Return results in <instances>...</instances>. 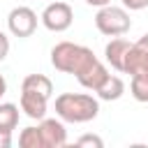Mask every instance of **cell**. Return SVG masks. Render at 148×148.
<instances>
[{"instance_id": "obj_1", "label": "cell", "mask_w": 148, "mask_h": 148, "mask_svg": "<svg viewBox=\"0 0 148 148\" xmlns=\"http://www.w3.org/2000/svg\"><path fill=\"white\" fill-rule=\"evenodd\" d=\"M97 62V56L92 53V49L83 46V44H74V42H58L51 49V65L62 72V74H72V76H81L86 74L92 65Z\"/></svg>"}, {"instance_id": "obj_2", "label": "cell", "mask_w": 148, "mask_h": 148, "mask_svg": "<svg viewBox=\"0 0 148 148\" xmlns=\"http://www.w3.org/2000/svg\"><path fill=\"white\" fill-rule=\"evenodd\" d=\"M56 113L62 123H90L99 113V102L88 92H62L56 97Z\"/></svg>"}, {"instance_id": "obj_3", "label": "cell", "mask_w": 148, "mask_h": 148, "mask_svg": "<svg viewBox=\"0 0 148 148\" xmlns=\"http://www.w3.org/2000/svg\"><path fill=\"white\" fill-rule=\"evenodd\" d=\"M95 25L102 35L106 37H123L125 32H130L132 28V18L127 14L125 7H116V5H104L97 9L95 14Z\"/></svg>"}, {"instance_id": "obj_4", "label": "cell", "mask_w": 148, "mask_h": 148, "mask_svg": "<svg viewBox=\"0 0 148 148\" xmlns=\"http://www.w3.org/2000/svg\"><path fill=\"white\" fill-rule=\"evenodd\" d=\"M42 25L51 32H65L72 28V21H74V12L67 2L62 0H56V2H49L39 16Z\"/></svg>"}, {"instance_id": "obj_5", "label": "cell", "mask_w": 148, "mask_h": 148, "mask_svg": "<svg viewBox=\"0 0 148 148\" xmlns=\"http://www.w3.org/2000/svg\"><path fill=\"white\" fill-rule=\"evenodd\" d=\"M7 28H9V32H12L14 37L25 39V37H30V35L37 30V14H35L30 7L18 5V7H14V9L7 14Z\"/></svg>"}, {"instance_id": "obj_6", "label": "cell", "mask_w": 148, "mask_h": 148, "mask_svg": "<svg viewBox=\"0 0 148 148\" xmlns=\"http://www.w3.org/2000/svg\"><path fill=\"white\" fill-rule=\"evenodd\" d=\"M49 95L44 92H37V90H30V88H21V111L32 118V120H42L46 118V109H49Z\"/></svg>"}, {"instance_id": "obj_7", "label": "cell", "mask_w": 148, "mask_h": 148, "mask_svg": "<svg viewBox=\"0 0 148 148\" xmlns=\"http://www.w3.org/2000/svg\"><path fill=\"white\" fill-rule=\"evenodd\" d=\"M39 132L44 139V148H62L67 143V130H65L62 120H58V118H42Z\"/></svg>"}, {"instance_id": "obj_8", "label": "cell", "mask_w": 148, "mask_h": 148, "mask_svg": "<svg viewBox=\"0 0 148 148\" xmlns=\"http://www.w3.org/2000/svg\"><path fill=\"white\" fill-rule=\"evenodd\" d=\"M132 42H127L125 37H113L106 46H104V58L106 62L118 69V72H125V58H127V51H130Z\"/></svg>"}, {"instance_id": "obj_9", "label": "cell", "mask_w": 148, "mask_h": 148, "mask_svg": "<svg viewBox=\"0 0 148 148\" xmlns=\"http://www.w3.org/2000/svg\"><path fill=\"white\" fill-rule=\"evenodd\" d=\"M125 74H148V49L139 42H132L125 58Z\"/></svg>"}, {"instance_id": "obj_10", "label": "cell", "mask_w": 148, "mask_h": 148, "mask_svg": "<svg viewBox=\"0 0 148 148\" xmlns=\"http://www.w3.org/2000/svg\"><path fill=\"white\" fill-rule=\"evenodd\" d=\"M106 76H109L106 65H104L102 60H97V62H95V65H92V67H90L86 74H81L76 81H79V83H81L86 90H92V92H95V90H97V88H99V86L106 81Z\"/></svg>"}, {"instance_id": "obj_11", "label": "cell", "mask_w": 148, "mask_h": 148, "mask_svg": "<svg viewBox=\"0 0 148 148\" xmlns=\"http://www.w3.org/2000/svg\"><path fill=\"white\" fill-rule=\"evenodd\" d=\"M95 92H97V97L104 99V102H116V99H120L123 92H125V81H123L120 76H116V74H109L106 81H104Z\"/></svg>"}, {"instance_id": "obj_12", "label": "cell", "mask_w": 148, "mask_h": 148, "mask_svg": "<svg viewBox=\"0 0 148 148\" xmlns=\"http://www.w3.org/2000/svg\"><path fill=\"white\" fill-rule=\"evenodd\" d=\"M18 125V106L12 102L0 104V132H14Z\"/></svg>"}, {"instance_id": "obj_13", "label": "cell", "mask_w": 148, "mask_h": 148, "mask_svg": "<svg viewBox=\"0 0 148 148\" xmlns=\"http://www.w3.org/2000/svg\"><path fill=\"white\" fill-rule=\"evenodd\" d=\"M21 88H30V90L44 92V95H49V97H51V92H53V83H51V79L44 76V74H28V76L23 79Z\"/></svg>"}, {"instance_id": "obj_14", "label": "cell", "mask_w": 148, "mask_h": 148, "mask_svg": "<svg viewBox=\"0 0 148 148\" xmlns=\"http://www.w3.org/2000/svg\"><path fill=\"white\" fill-rule=\"evenodd\" d=\"M18 146L21 148H44V139H42V132H39V125L37 127H23L21 134H18Z\"/></svg>"}, {"instance_id": "obj_15", "label": "cell", "mask_w": 148, "mask_h": 148, "mask_svg": "<svg viewBox=\"0 0 148 148\" xmlns=\"http://www.w3.org/2000/svg\"><path fill=\"white\" fill-rule=\"evenodd\" d=\"M130 92L136 102L146 104L148 102V74H134L130 81Z\"/></svg>"}, {"instance_id": "obj_16", "label": "cell", "mask_w": 148, "mask_h": 148, "mask_svg": "<svg viewBox=\"0 0 148 148\" xmlns=\"http://www.w3.org/2000/svg\"><path fill=\"white\" fill-rule=\"evenodd\" d=\"M76 146H95V148H102L104 141H102L97 134H83V136L76 139Z\"/></svg>"}, {"instance_id": "obj_17", "label": "cell", "mask_w": 148, "mask_h": 148, "mask_svg": "<svg viewBox=\"0 0 148 148\" xmlns=\"http://www.w3.org/2000/svg\"><path fill=\"white\" fill-rule=\"evenodd\" d=\"M123 7L125 9H132V12H139V9H146L148 7V0H123Z\"/></svg>"}, {"instance_id": "obj_18", "label": "cell", "mask_w": 148, "mask_h": 148, "mask_svg": "<svg viewBox=\"0 0 148 148\" xmlns=\"http://www.w3.org/2000/svg\"><path fill=\"white\" fill-rule=\"evenodd\" d=\"M7 53H9V37L0 30V62L7 58Z\"/></svg>"}, {"instance_id": "obj_19", "label": "cell", "mask_w": 148, "mask_h": 148, "mask_svg": "<svg viewBox=\"0 0 148 148\" xmlns=\"http://www.w3.org/2000/svg\"><path fill=\"white\" fill-rule=\"evenodd\" d=\"M12 146V132H0V148H9Z\"/></svg>"}, {"instance_id": "obj_20", "label": "cell", "mask_w": 148, "mask_h": 148, "mask_svg": "<svg viewBox=\"0 0 148 148\" xmlns=\"http://www.w3.org/2000/svg\"><path fill=\"white\" fill-rule=\"evenodd\" d=\"M86 5H90V7H104V5H111V0H86Z\"/></svg>"}, {"instance_id": "obj_21", "label": "cell", "mask_w": 148, "mask_h": 148, "mask_svg": "<svg viewBox=\"0 0 148 148\" xmlns=\"http://www.w3.org/2000/svg\"><path fill=\"white\" fill-rule=\"evenodd\" d=\"M5 92H7V81H5V76L0 74V97H2Z\"/></svg>"}, {"instance_id": "obj_22", "label": "cell", "mask_w": 148, "mask_h": 148, "mask_svg": "<svg viewBox=\"0 0 148 148\" xmlns=\"http://www.w3.org/2000/svg\"><path fill=\"white\" fill-rule=\"evenodd\" d=\"M136 42H139V44H143V46L148 49V32H146V35H141V37H139Z\"/></svg>"}]
</instances>
